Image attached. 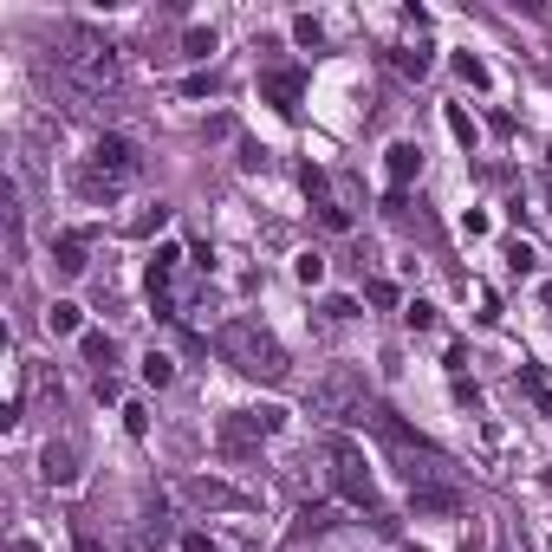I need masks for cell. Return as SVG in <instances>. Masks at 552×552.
<instances>
[{"label":"cell","instance_id":"cell-1","mask_svg":"<svg viewBox=\"0 0 552 552\" xmlns=\"http://www.w3.org/2000/svg\"><path fill=\"white\" fill-rule=\"evenodd\" d=\"M215 351L228 357L241 377H260V383H286V371H293L280 338H273L267 325H254V319H228V325L215 331Z\"/></svg>","mask_w":552,"mask_h":552},{"label":"cell","instance_id":"cell-2","mask_svg":"<svg viewBox=\"0 0 552 552\" xmlns=\"http://www.w3.org/2000/svg\"><path fill=\"white\" fill-rule=\"evenodd\" d=\"M52 66H59L78 92H110V85H118V46L85 33V26H59V52H52Z\"/></svg>","mask_w":552,"mask_h":552},{"label":"cell","instance_id":"cell-3","mask_svg":"<svg viewBox=\"0 0 552 552\" xmlns=\"http://www.w3.org/2000/svg\"><path fill=\"white\" fill-rule=\"evenodd\" d=\"M136 170H144V156H136L130 136H98L92 144V162H85V196H118V188L136 182Z\"/></svg>","mask_w":552,"mask_h":552},{"label":"cell","instance_id":"cell-4","mask_svg":"<svg viewBox=\"0 0 552 552\" xmlns=\"http://www.w3.org/2000/svg\"><path fill=\"white\" fill-rule=\"evenodd\" d=\"M331 487H338V501L345 507H357V513H371L383 533H390V513L377 507V481H371V468H364V455L351 449V442H331Z\"/></svg>","mask_w":552,"mask_h":552},{"label":"cell","instance_id":"cell-5","mask_svg":"<svg viewBox=\"0 0 552 552\" xmlns=\"http://www.w3.org/2000/svg\"><path fill=\"white\" fill-rule=\"evenodd\" d=\"M312 409H319V416H331V423H364L371 397H364V383H357L351 371H331L319 390H312Z\"/></svg>","mask_w":552,"mask_h":552},{"label":"cell","instance_id":"cell-6","mask_svg":"<svg viewBox=\"0 0 552 552\" xmlns=\"http://www.w3.org/2000/svg\"><path fill=\"white\" fill-rule=\"evenodd\" d=\"M260 98L280 110V118H293L299 98H306V72H299V66H267L260 72Z\"/></svg>","mask_w":552,"mask_h":552},{"label":"cell","instance_id":"cell-7","mask_svg":"<svg viewBox=\"0 0 552 552\" xmlns=\"http://www.w3.org/2000/svg\"><path fill=\"white\" fill-rule=\"evenodd\" d=\"M182 494H188L196 507H208V513H241V507H247V494H241V487H228V481H215V475H196Z\"/></svg>","mask_w":552,"mask_h":552},{"label":"cell","instance_id":"cell-8","mask_svg":"<svg viewBox=\"0 0 552 552\" xmlns=\"http://www.w3.org/2000/svg\"><path fill=\"white\" fill-rule=\"evenodd\" d=\"M39 475H46L52 487H72V481H78V455H72V442H46V449H39Z\"/></svg>","mask_w":552,"mask_h":552},{"label":"cell","instance_id":"cell-9","mask_svg":"<svg viewBox=\"0 0 552 552\" xmlns=\"http://www.w3.org/2000/svg\"><path fill=\"white\" fill-rule=\"evenodd\" d=\"M409 507L416 513H455L461 494H455V481H429V487H409Z\"/></svg>","mask_w":552,"mask_h":552},{"label":"cell","instance_id":"cell-10","mask_svg":"<svg viewBox=\"0 0 552 552\" xmlns=\"http://www.w3.org/2000/svg\"><path fill=\"white\" fill-rule=\"evenodd\" d=\"M416 170H423V150L416 144H390V196H403Z\"/></svg>","mask_w":552,"mask_h":552},{"label":"cell","instance_id":"cell-11","mask_svg":"<svg viewBox=\"0 0 552 552\" xmlns=\"http://www.w3.org/2000/svg\"><path fill=\"white\" fill-rule=\"evenodd\" d=\"M52 267H59L66 280H78V273H85V234H59V241H52Z\"/></svg>","mask_w":552,"mask_h":552},{"label":"cell","instance_id":"cell-12","mask_svg":"<svg viewBox=\"0 0 552 552\" xmlns=\"http://www.w3.org/2000/svg\"><path fill=\"white\" fill-rule=\"evenodd\" d=\"M85 364L98 377H110V364H118V338H110V331H85Z\"/></svg>","mask_w":552,"mask_h":552},{"label":"cell","instance_id":"cell-13","mask_svg":"<svg viewBox=\"0 0 552 552\" xmlns=\"http://www.w3.org/2000/svg\"><path fill=\"white\" fill-rule=\"evenodd\" d=\"M520 390L533 397V409H539V416H552V377H546V371H533V364H520Z\"/></svg>","mask_w":552,"mask_h":552},{"label":"cell","instance_id":"cell-14","mask_svg":"<svg viewBox=\"0 0 552 552\" xmlns=\"http://www.w3.org/2000/svg\"><path fill=\"white\" fill-rule=\"evenodd\" d=\"M331 527H338V507H331V501H306V507H299V533H331Z\"/></svg>","mask_w":552,"mask_h":552},{"label":"cell","instance_id":"cell-15","mask_svg":"<svg viewBox=\"0 0 552 552\" xmlns=\"http://www.w3.org/2000/svg\"><path fill=\"white\" fill-rule=\"evenodd\" d=\"M144 383H156V390H162V383H176V357L170 351H150L144 357Z\"/></svg>","mask_w":552,"mask_h":552},{"label":"cell","instance_id":"cell-16","mask_svg":"<svg viewBox=\"0 0 552 552\" xmlns=\"http://www.w3.org/2000/svg\"><path fill=\"white\" fill-rule=\"evenodd\" d=\"M182 52H188V59H208V52H215V26H188V33H182Z\"/></svg>","mask_w":552,"mask_h":552},{"label":"cell","instance_id":"cell-17","mask_svg":"<svg viewBox=\"0 0 552 552\" xmlns=\"http://www.w3.org/2000/svg\"><path fill=\"white\" fill-rule=\"evenodd\" d=\"M403 325H409V331H435V306H429V299H409V306H403Z\"/></svg>","mask_w":552,"mask_h":552},{"label":"cell","instance_id":"cell-18","mask_svg":"<svg viewBox=\"0 0 552 552\" xmlns=\"http://www.w3.org/2000/svg\"><path fill=\"white\" fill-rule=\"evenodd\" d=\"M390 59H397V72H409V78L429 72V52H423V46H403V52H390Z\"/></svg>","mask_w":552,"mask_h":552},{"label":"cell","instance_id":"cell-19","mask_svg":"<svg viewBox=\"0 0 552 552\" xmlns=\"http://www.w3.org/2000/svg\"><path fill=\"white\" fill-rule=\"evenodd\" d=\"M46 325H52V331H78V306H72V299H52Z\"/></svg>","mask_w":552,"mask_h":552},{"label":"cell","instance_id":"cell-20","mask_svg":"<svg viewBox=\"0 0 552 552\" xmlns=\"http://www.w3.org/2000/svg\"><path fill=\"white\" fill-rule=\"evenodd\" d=\"M162 228H170V208H162V202H156L150 215H136V221H130V234H162Z\"/></svg>","mask_w":552,"mask_h":552},{"label":"cell","instance_id":"cell-21","mask_svg":"<svg viewBox=\"0 0 552 552\" xmlns=\"http://www.w3.org/2000/svg\"><path fill=\"white\" fill-rule=\"evenodd\" d=\"M293 39H299V46H325V26H319L312 13H299V20H293Z\"/></svg>","mask_w":552,"mask_h":552},{"label":"cell","instance_id":"cell-22","mask_svg":"<svg viewBox=\"0 0 552 552\" xmlns=\"http://www.w3.org/2000/svg\"><path fill=\"white\" fill-rule=\"evenodd\" d=\"M449 130L461 136V144H475V118H468V110H461V104H449Z\"/></svg>","mask_w":552,"mask_h":552},{"label":"cell","instance_id":"cell-23","mask_svg":"<svg viewBox=\"0 0 552 552\" xmlns=\"http://www.w3.org/2000/svg\"><path fill=\"white\" fill-rule=\"evenodd\" d=\"M124 429L144 435V429H150V409H144V403H124Z\"/></svg>","mask_w":552,"mask_h":552},{"label":"cell","instance_id":"cell-24","mask_svg":"<svg viewBox=\"0 0 552 552\" xmlns=\"http://www.w3.org/2000/svg\"><path fill=\"white\" fill-rule=\"evenodd\" d=\"M455 72L468 78V85H487V66H481V59H468V52H461V59H455Z\"/></svg>","mask_w":552,"mask_h":552},{"label":"cell","instance_id":"cell-25","mask_svg":"<svg viewBox=\"0 0 552 552\" xmlns=\"http://www.w3.org/2000/svg\"><path fill=\"white\" fill-rule=\"evenodd\" d=\"M299 280L319 286V280H325V260H319V254H299Z\"/></svg>","mask_w":552,"mask_h":552},{"label":"cell","instance_id":"cell-26","mask_svg":"<svg viewBox=\"0 0 552 552\" xmlns=\"http://www.w3.org/2000/svg\"><path fill=\"white\" fill-rule=\"evenodd\" d=\"M182 552H221V546H215L208 533H182Z\"/></svg>","mask_w":552,"mask_h":552},{"label":"cell","instance_id":"cell-27","mask_svg":"<svg viewBox=\"0 0 552 552\" xmlns=\"http://www.w3.org/2000/svg\"><path fill=\"white\" fill-rule=\"evenodd\" d=\"M72 552H104V546H98L92 533H78V539H72Z\"/></svg>","mask_w":552,"mask_h":552},{"label":"cell","instance_id":"cell-28","mask_svg":"<svg viewBox=\"0 0 552 552\" xmlns=\"http://www.w3.org/2000/svg\"><path fill=\"white\" fill-rule=\"evenodd\" d=\"M13 552H33V546H26V539H13Z\"/></svg>","mask_w":552,"mask_h":552},{"label":"cell","instance_id":"cell-29","mask_svg":"<svg viewBox=\"0 0 552 552\" xmlns=\"http://www.w3.org/2000/svg\"><path fill=\"white\" fill-rule=\"evenodd\" d=\"M546 306H552V280H546Z\"/></svg>","mask_w":552,"mask_h":552},{"label":"cell","instance_id":"cell-30","mask_svg":"<svg viewBox=\"0 0 552 552\" xmlns=\"http://www.w3.org/2000/svg\"><path fill=\"white\" fill-rule=\"evenodd\" d=\"M546 481H552V468H546Z\"/></svg>","mask_w":552,"mask_h":552}]
</instances>
